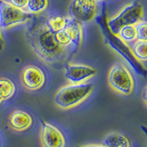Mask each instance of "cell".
Returning <instances> with one entry per match:
<instances>
[{"instance_id":"obj_1","label":"cell","mask_w":147,"mask_h":147,"mask_svg":"<svg viewBox=\"0 0 147 147\" xmlns=\"http://www.w3.org/2000/svg\"><path fill=\"white\" fill-rule=\"evenodd\" d=\"M31 20L26 31V38L35 55L49 65L64 63L71 53L57 44L55 33L47 27L45 20L32 18Z\"/></svg>"},{"instance_id":"obj_2","label":"cell","mask_w":147,"mask_h":147,"mask_svg":"<svg viewBox=\"0 0 147 147\" xmlns=\"http://www.w3.org/2000/svg\"><path fill=\"white\" fill-rule=\"evenodd\" d=\"M94 88L92 82L70 83L59 89L55 94L54 102L63 110H69L80 105L88 99Z\"/></svg>"},{"instance_id":"obj_3","label":"cell","mask_w":147,"mask_h":147,"mask_svg":"<svg viewBox=\"0 0 147 147\" xmlns=\"http://www.w3.org/2000/svg\"><path fill=\"white\" fill-rule=\"evenodd\" d=\"M144 18V7L138 1H132L122 7L121 10L107 20V25L113 35H117L121 27L135 25Z\"/></svg>"},{"instance_id":"obj_4","label":"cell","mask_w":147,"mask_h":147,"mask_svg":"<svg viewBox=\"0 0 147 147\" xmlns=\"http://www.w3.org/2000/svg\"><path fill=\"white\" fill-rule=\"evenodd\" d=\"M110 87L118 94L129 96L135 88V80L130 71L123 63L117 62L111 66L107 74Z\"/></svg>"},{"instance_id":"obj_5","label":"cell","mask_w":147,"mask_h":147,"mask_svg":"<svg viewBox=\"0 0 147 147\" xmlns=\"http://www.w3.org/2000/svg\"><path fill=\"white\" fill-rule=\"evenodd\" d=\"M82 37V24L71 16H69L65 28L55 32V38L57 44L71 54L80 47Z\"/></svg>"},{"instance_id":"obj_6","label":"cell","mask_w":147,"mask_h":147,"mask_svg":"<svg viewBox=\"0 0 147 147\" xmlns=\"http://www.w3.org/2000/svg\"><path fill=\"white\" fill-rule=\"evenodd\" d=\"M32 14L0 0V30H7L30 22Z\"/></svg>"},{"instance_id":"obj_7","label":"cell","mask_w":147,"mask_h":147,"mask_svg":"<svg viewBox=\"0 0 147 147\" xmlns=\"http://www.w3.org/2000/svg\"><path fill=\"white\" fill-rule=\"evenodd\" d=\"M20 82L24 88L29 91H38L45 86L47 76L44 71L38 65H27L20 72Z\"/></svg>"},{"instance_id":"obj_8","label":"cell","mask_w":147,"mask_h":147,"mask_svg":"<svg viewBox=\"0 0 147 147\" xmlns=\"http://www.w3.org/2000/svg\"><path fill=\"white\" fill-rule=\"evenodd\" d=\"M98 10V0H72L69 7L70 16L80 23L94 20Z\"/></svg>"},{"instance_id":"obj_9","label":"cell","mask_w":147,"mask_h":147,"mask_svg":"<svg viewBox=\"0 0 147 147\" xmlns=\"http://www.w3.org/2000/svg\"><path fill=\"white\" fill-rule=\"evenodd\" d=\"M41 147H65L66 139L57 126L49 122H42L40 130Z\"/></svg>"},{"instance_id":"obj_10","label":"cell","mask_w":147,"mask_h":147,"mask_svg":"<svg viewBox=\"0 0 147 147\" xmlns=\"http://www.w3.org/2000/svg\"><path fill=\"white\" fill-rule=\"evenodd\" d=\"M96 74V70L91 66L81 63H69L65 65L64 76L70 83L87 82Z\"/></svg>"},{"instance_id":"obj_11","label":"cell","mask_w":147,"mask_h":147,"mask_svg":"<svg viewBox=\"0 0 147 147\" xmlns=\"http://www.w3.org/2000/svg\"><path fill=\"white\" fill-rule=\"evenodd\" d=\"M34 119L31 114L24 110L16 109L7 117V125L14 132H23L28 130L33 124Z\"/></svg>"},{"instance_id":"obj_12","label":"cell","mask_w":147,"mask_h":147,"mask_svg":"<svg viewBox=\"0 0 147 147\" xmlns=\"http://www.w3.org/2000/svg\"><path fill=\"white\" fill-rule=\"evenodd\" d=\"M16 85L11 79L0 77V105L13 98L16 93Z\"/></svg>"},{"instance_id":"obj_13","label":"cell","mask_w":147,"mask_h":147,"mask_svg":"<svg viewBox=\"0 0 147 147\" xmlns=\"http://www.w3.org/2000/svg\"><path fill=\"white\" fill-rule=\"evenodd\" d=\"M131 54L140 63H146L147 60V40L136 39L128 46Z\"/></svg>"},{"instance_id":"obj_14","label":"cell","mask_w":147,"mask_h":147,"mask_svg":"<svg viewBox=\"0 0 147 147\" xmlns=\"http://www.w3.org/2000/svg\"><path fill=\"white\" fill-rule=\"evenodd\" d=\"M106 147H130V141L124 134L111 132L108 134L102 143Z\"/></svg>"},{"instance_id":"obj_15","label":"cell","mask_w":147,"mask_h":147,"mask_svg":"<svg viewBox=\"0 0 147 147\" xmlns=\"http://www.w3.org/2000/svg\"><path fill=\"white\" fill-rule=\"evenodd\" d=\"M69 16H65L60 13H52L47 17L45 23L47 27L55 33L59 30L65 28Z\"/></svg>"},{"instance_id":"obj_16","label":"cell","mask_w":147,"mask_h":147,"mask_svg":"<svg viewBox=\"0 0 147 147\" xmlns=\"http://www.w3.org/2000/svg\"><path fill=\"white\" fill-rule=\"evenodd\" d=\"M124 45L129 46L137 39L135 26L127 25L121 27L115 35Z\"/></svg>"},{"instance_id":"obj_17","label":"cell","mask_w":147,"mask_h":147,"mask_svg":"<svg viewBox=\"0 0 147 147\" xmlns=\"http://www.w3.org/2000/svg\"><path fill=\"white\" fill-rule=\"evenodd\" d=\"M48 7V0H27L26 11L32 15H38Z\"/></svg>"},{"instance_id":"obj_18","label":"cell","mask_w":147,"mask_h":147,"mask_svg":"<svg viewBox=\"0 0 147 147\" xmlns=\"http://www.w3.org/2000/svg\"><path fill=\"white\" fill-rule=\"evenodd\" d=\"M135 29L136 32V37L139 40H147V23L146 20H140L135 24Z\"/></svg>"},{"instance_id":"obj_19","label":"cell","mask_w":147,"mask_h":147,"mask_svg":"<svg viewBox=\"0 0 147 147\" xmlns=\"http://www.w3.org/2000/svg\"><path fill=\"white\" fill-rule=\"evenodd\" d=\"M5 1L10 3V5H13L14 7H17V8L24 10H26L27 0H5Z\"/></svg>"},{"instance_id":"obj_20","label":"cell","mask_w":147,"mask_h":147,"mask_svg":"<svg viewBox=\"0 0 147 147\" xmlns=\"http://www.w3.org/2000/svg\"><path fill=\"white\" fill-rule=\"evenodd\" d=\"M80 147H106L103 144H87V145L82 146Z\"/></svg>"},{"instance_id":"obj_21","label":"cell","mask_w":147,"mask_h":147,"mask_svg":"<svg viewBox=\"0 0 147 147\" xmlns=\"http://www.w3.org/2000/svg\"><path fill=\"white\" fill-rule=\"evenodd\" d=\"M141 96L143 98V100H144V103L145 105H146V102H147V96H146V87L144 88V90H143V93L141 94Z\"/></svg>"},{"instance_id":"obj_22","label":"cell","mask_w":147,"mask_h":147,"mask_svg":"<svg viewBox=\"0 0 147 147\" xmlns=\"http://www.w3.org/2000/svg\"><path fill=\"white\" fill-rule=\"evenodd\" d=\"M3 47H4V42H3V39H2V34H1V30H0V50H2V49H3Z\"/></svg>"},{"instance_id":"obj_23","label":"cell","mask_w":147,"mask_h":147,"mask_svg":"<svg viewBox=\"0 0 147 147\" xmlns=\"http://www.w3.org/2000/svg\"><path fill=\"white\" fill-rule=\"evenodd\" d=\"M0 146H1V138H0Z\"/></svg>"}]
</instances>
